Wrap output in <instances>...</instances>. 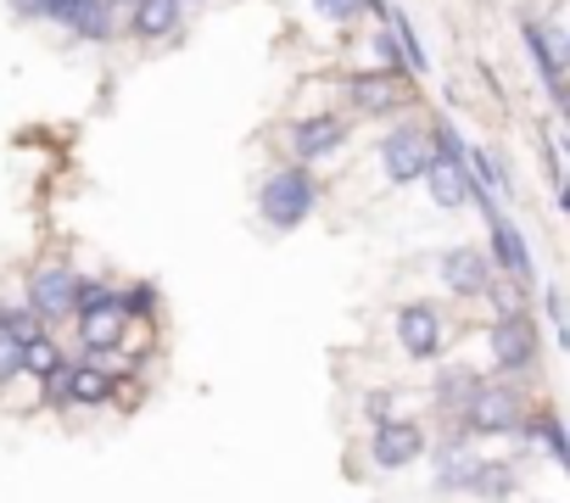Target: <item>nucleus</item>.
I'll use <instances>...</instances> for the list:
<instances>
[{
	"label": "nucleus",
	"instance_id": "dca6fc26",
	"mask_svg": "<svg viewBox=\"0 0 570 503\" xmlns=\"http://www.w3.org/2000/svg\"><path fill=\"white\" fill-rule=\"evenodd\" d=\"M475 386H481V375H475L470 364H448V369H436V381H431V403H436V408H448V414L459 420V414L470 408Z\"/></svg>",
	"mask_w": 570,
	"mask_h": 503
},
{
	"label": "nucleus",
	"instance_id": "39448f33",
	"mask_svg": "<svg viewBox=\"0 0 570 503\" xmlns=\"http://www.w3.org/2000/svg\"><path fill=\"white\" fill-rule=\"evenodd\" d=\"M487 224H492V246H487V264H492V275L503 269V280H514L520 292H531V286H537V264H531V246H525V235H520L503 213H492Z\"/></svg>",
	"mask_w": 570,
	"mask_h": 503
},
{
	"label": "nucleus",
	"instance_id": "7ed1b4c3",
	"mask_svg": "<svg viewBox=\"0 0 570 503\" xmlns=\"http://www.w3.org/2000/svg\"><path fill=\"white\" fill-rule=\"evenodd\" d=\"M425 447H431V436H425V425H414V420H375V431H370V458H375V470H409V464L425 458Z\"/></svg>",
	"mask_w": 570,
	"mask_h": 503
},
{
	"label": "nucleus",
	"instance_id": "393cba45",
	"mask_svg": "<svg viewBox=\"0 0 570 503\" xmlns=\"http://www.w3.org/2000/svg\"><path fill=\"white\" fill-rule=\"evenodd\" d=\"M18 375H23V342H12L0 331V386H12Z\"/></svg>",
	"mask_w": 570,
	"mask_h": 503
},
{
	"label": "nucleus",
	"instance_id": "0eeeda50",
	"mask_svg": "<svg viewBox=\"0 0 570 503\" xmlns=\"http://www.w3.org/2000/svg\"><path fill=\"white\" fill-rule=\"evenodd\" d=\"M118 397V381L96 364H68L57 381H46V403H68V408H96V403H112Z\"/></svg>",
	"mask_w": 570,
	"mask_h": 503
},
{
	"label": "nucleus",
	"instance_id": "20e7f679",
	"mask_svg": "<svg viewBox=\"0 0 570 503\" xmlns=\"http://www.w3.org/2000/svg\"><path fill=\"white\" fill-rule=\"evenodd\" d=\"M431 162H436V157H431V140H425V129H414V124H397V129L381 140V168H386L392 185L425 179Z\"/></svg>",
	"mask_w": 570,
	"mask_h": 503
},
{
	"label": "nucleus",
	"instance_id": "2eb2a0df",
	"mask_svg": "<svg viewBox=\"0 0 570 503\" xmlns=\"http://www.w3.org/2000/svg\"><path fill=\"white\" fill-rule=\"evenodd\" d=\"M464 492L481 497V503H509V497L520 492V475H514V464H503V458H475Z\"/></svg>",
	"mask_w": 570,
	"mask_h": 503
},
{
	"label": "nucleus",
	"instance_id": "9b49d317",
	"mask_svg": "<svg viewBox=\"0 0 570 503\" xmlns=\"http://www.w3.org/2000/svg\"><path fill=\"white\" fill-rule=\"evenodd\" d=\"M124 342H129V319H124L118 297H112V303H101V308H90V314H79V347H85L90 358L124 353Z\"/></svg>",
	"mask_w": 570,
	"mask_h": 503
},
{
	"label": "nucleus",
	"instance_id": "4468645a",
	"mask_svg": "<svg viewBox=\"0 0 570 503\" xmlns=\"http://www.w3.org/2000/svg\"><path fill=\"white\" fill-rule=\"evenodd\" d=\"M46 23H62L79 40H107L112 34V7H107V0H51Z\"/></svg>",
	"mask_w": 570,
	"mask_h": 503
},
{
	"label": "nucleus",
	"instance_id": "6ab92c4d",
	"mask_svg": "<svg viewBox=\"0 0 570 503\" xmlns=\"http://www.w3.org/2000/svg\"><path fill=\"white\" fill-rule=\"evenodd\" d=\"M520 34H525V46H531V57H537V73H542V85H548V96L553 101H564V79H559V51L548 46V29L542 23H520Z\"/></svg>",
	"mask_w": 570,
	"mask_h": 503
},
{
	"label": "nucleus",
	"instance_id": "4be33fe9",
	"mask_svg": "<svg viewBox=\"0 0 570 503\" xmlns=\"http://www.w3.org/2000/svg\"><path fill=\"white\" fill-rule=\"evenodd\" d=\"M481 297L492 303V314H498V319H509V314H525V292H520L514 280H498V275H492Z\"/></svg>",
	"mask_w": 570,
	"mask_h": 503
},
{
	"label": "nucleus",
	"instance_id": "f03ea898",
	"mask_svg": "<svg viewBox=\"0 0 570 503\" xmlns=\"http://www.w3.org/2000/svg\"><path fill=\"white\" fill-rule=\"evenodd\" d=\"M470 436H514L525 425V397L509 386V381H481L470 408L459 414Z\"/></svg>",
	"mask_w": 570,
	"mask_h": 503
},
{
	"label": "nucleus",
	"instance_id": "1a4fd4ad",
	"mask_svg": "<svg viewBox=\"0 0 570 503\" xmlns=\"http://www.w3.org/2000/svg\"><path fill=\"white\" fill-rule=\"evenodd\" d=\"M347 107L358 118H392L409 107V85L392 79V73H353L347 79Z\"/></svg>",
	"mask_w": 570,
	"mask_h": 503
},
{
	"label": "nucleus",
	"instance_id": "cd10ccee",
	"mask_svg": "<svg viewBox=\"0 0 570 503\" xmlns=\"http://www.w3.org/2000/svg\"><path fill=\"white\" fill-rule=\"evenodd\" d=\"M179 7H185V0H179Z\"/></svg>",
	"mask_w": 570,
	"mask_h": 503
},
{
	"label": "nucleus",
	"instance_id": "aec40b11",
	"mask_svg": "<svg viewBox=\"0 0 570 503\" xmlns=\"http://www.w3.org/2000/svg\"><path fill=\"white\" fill-rule=\"evenodd\" d=\"M62 369H68V358H62V347H57L46 331H40L35 342H23V375H35V381L46 386V381H57Z\"/></svg>",
	"mask_w": 570,
	"mask_h": 503
},
{
	"label": "nucleus",
	"instance_id": "423d86ee",
	"mask_svg": "<svg viewBox=\"0 0 570 503\" xmlns=\"http://www.w3.org/2000/svg\"><path fill=\"white\" fill-rule=\"evenodd\" d=\"M487 347H492V364H498V369L520 375V369H531V364H537V347H542V342H537L531 314H509V319H492Z\"/></svg>",
	"mask_w": 570,
	"mask_h": 503
},
{
	"label": "nucleus",
	"instance_id": "412c9836",
	"mask_svg": "<svg viewBox=\"0 0 570 503\" xmlns=\"http://www.w3.org/2000/svg\"><path fill=\"white\" fill-rule=\"evenodd\" d=\"M514 436H520V442H542L553 464H570V442H564V425H559L553 414H537V420H525Z\"/></svg>",
	"mask_w": 570,
	"mask_h": 503
},
{
	"label": "nucleus",
	"instance_id": "bb28decb",
	"mask_svg": "<svg viewBox=\"0 0 570 503\" xmlns=\"http://www.w3.org/2000/svg\"><path fill=\"white\" fill-rule=\"evenodd\" d=\"M375 420H392V392H370V403H364Z\"/></svg>",
	"mask_w": 570,
	"mask_h": 503
},
{
	"label": "nucleus",
	"instance_id": "f3484780",
	"mask_svg": "<svg viewBox=\"0 0 570 503\" xmlns=\"http://www.w3.org/2000/svg\"><path fill=\"white\" fill-rule=\"evenodd\" d=\"M425 190H431V201L448 207V213H464L470 196H475V185L464 179V168H448V162H431V168H425Z\"/></svg>",
	"mask_w": 570,
	"mask_h": 503
},
{
	"label": "nucleus",
	"instance_id": "b1692460",
	"mask_svg": "<svg viewBox=\"0 0 570 503\" xmlns=\"http://www.w3.org/2000/svg\"><path fill=\"white\" fill-rule=\"evenodd\" d=\"M314 12H320L325 23H342V29H347V23L364 18V0H314Z\"/></svg>",
	"mask_w": 570,
	"mask_h": 503
},
{
	"label": "nucleus",
	"instance_id": "5701e85b",
	"mask_svg": "<svg viewBox=\"0 0 570 503\" xmlns=\"http://www.w3.org/2000/svg\"><path fill=\"white\" fill-rule=\"evenodd\" d=\"M118 308H124V319H146V314H157V292L151 286H129V292H118Z\"/></svg>",
	"mask_w": 570,
	"mask_h": 503
},
{
	"label": "nucleus",
	"instance_id": "9d476101",
	"mask_svg": "<svg viewBox=\"0 0 570 503\" xmlns=\"http://www.w3.org/2000/svg\"><path fill=\"white\" fill-rule=\"evenodd\" d=\"M73 286H79L73 269H40V275L29 280V303H23V308H29L40 325L73 319Z\"/></svg>",
	"mask_w": 570,
	"mask_h": 503
},
{
	"label": "nucleus",
	"instance_id": "ddd939ff",
	"mask_svg": "<svg viewBox=\"0 0 570 503\" xmlns=\"http://www.w3.org/2000/svg\"><path fill=\"white\" fill-rule=\"evenodd\" d=\"M436 275H442V286L453 297H481L487 280H492V264H487L481 246H453V251H442V269Z\"/></svg>",
	"mask_w": 570,
	"mask_h": 503
},
{
	"label": "nucleus",
	"instance_id": "a878e982",
	"mask_svg": "<svg viewBox=\"0 0 570 503\" xmlns=\"http://www.w3.org/2000/svg\"><path fill=\"white\" fill-rule=\"evenodd\" d=\"M18 18H51V0H12Z\"/></svg>",
	"mask_w": 570,
	"mask_h": 503
},
{
	"label": "nucleus",
	"instance_id": "a211bd4d",
	"mask_svg": "<svg viewBox=\"0 0 570 503\" xmlns=\"http://www.w3.org/2000/svg\"><path fill=\"white\" fill-rule=\"evenodd\" d=\"M179 0H135L129 7V29L140 34V40H163V34H174L179 29Z\"/></svg>",
	"mask_w": 570,
	"mask_h": 503
},
{
	"label": "nucleus",
	"instance_id": "6e6552de",
	"mask_svg": "<svg viewBox=\"0 0 570 503\" xmlns=\"http://www.w3.org/2000/svg\"><path fill=\"white\" fill-rule=\"evenodd\" d=\"M397 342H403V353L414 358V364H436L442 358V314H436V303H403L397 308Z\"/></svg>",
	"mask_w": 570,
	"mask_h": 503
},
{
	"label": "nucleus",
	"instance_id": "f257e3e1",
	"mask_svg": "<svg viewBox=\"0 0 570 503\" xmlns=\"http://www.w3.org/2000/svg\"><path fill=\"white\" fill-rule=\"evenodd\" d=\"M314 201H320V190H314V174L303 162L268 174L263 190H257V213H263L268 229H303V218L314 213Z\"/></svg>",
	"mask_w": 570,
	"mask_h": 503
},
{
	"label": "nucleus",
	"instance_id": "f8f14e48",
	"mask_svg": "<svg viewBox=\"0 0 570 503\" xmlns=\"http://www.w3.org/2000/svg\"><path fill=\"white\" fill-rule=\"evenodd\" d=\"M292 146H297V162L308 168V162H320V157H331V151H342V146H347V118H336V112L297 118Z\"/></svg>",
	"mask_w": 570,
	"mask_h": 503
}]
</instances>
